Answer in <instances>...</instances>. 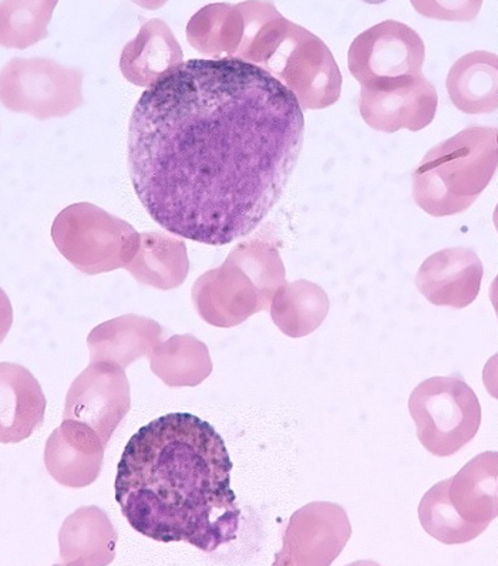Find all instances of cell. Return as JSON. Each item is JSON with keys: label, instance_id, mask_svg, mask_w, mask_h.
Returning a JSON list of instances; mask_svg holds the SVG:
<instances>
[{"label": "cell", "instance_id": "3957f363", "mask_svg": "<svg viewBox=\"0 0 498 566\" xmlns=\"http://www.w3.org/2000/svg\"><path fill=\"white\" fill-rule=\"evenodd\" d=\"M243 34L236 57L281 82L302 111H322L341 97L342 74L325 43L277 11L271 2L238 3Z\"/></svg>", "mask_w": 498, "mask_h": 566}, {"label": "cell", "instance_id": "d4e9b609", "mask_svg": "<svg viewBox=\"0 0 498 566\" xmlns=\"http://www.w3.org/2000/svg\"><path fill=\"white\" fill-rule=\"evenodd\" d=\"M58 2L48 0L0 2V46L23 51L46 39L48 27Z\"/></svg>", "mask_w": 498, "mask_h": 566}, {"label": "cell", "instance_id": "5bb4252c", "mask_svg": "<svg viewBox=\"0 0 498 566\" xmlns=\"http://www.w3.org/2000/svg\"><path fill=\"white\" fill-rule=\"evenodd\" d=\"M483 263L466 248H450L428 256L418 268L416 286L432 305L465 310L480 294Z\"/></svg>", "mask_w": 498, "mask_h": 566}, {"label": "cell", "instance_id": "ffe728a7", "mask_svg": "<svg viewBox=\"0 0 498 566\" xmlns=\"http://www.w3.org/2000/svg\"><path fill=\"white\" fill-rule=\"evenodd\" d=\"M124 268L142 285L176 290L188 276L186 242L162 231L142 232L136 255Z\"/></svg>", "mask_w": 498, "mask_h": 566}, {"label": "cell", "instance_id": "52a82bcc", "mask_svg": "<svg viewBox=\"0 0 498 566\" xmlns=\"http://www.w3.org/2000/svg\"><path fill=\"white\" fill-rule=\"evenodd\" d=\"M417 437L428 453L450 457L475 439L481 424V406L461 376L432 377L408 399Z\"/></svg>", "mask_w": 498, "mask_h": 566}, {"label": "cell", "instance_id": "603a6c76", "mask_svg": "<svg viewBox=\"0 0 498 566\" xmlns=\"http://www.w3.org/2000/svg\"><path fill=\"white\" fill-rule=\"evenodd\" d=\"M147 357L153 374L168 387H196L212 374L207 345L189 334L159 342Z\"/></svg>", "mask_w": 498, "mask_h": 566}, {"label": "cell", "instance_id": "2e32d148", "mask_svg": "<svg viewBox=\"0 0 498 566\" xmlns=\"http://www.w3.org/2000/svg\"><path fill=\"white\" fill-rule=\"evenodd\" d=\"M46 397L24 366L0 364V443L18 444L43 424Z\"/></svg>", "mask_w": 498, "mask_h": 566}, {"label": "cell", "instance_id": "cb8c5ba5", "mask_svg": "<svg viewBox=\"0 0 498 566\" xmlns=\"http://www.w3.org/2000/svg\"><path fill=\"white\" fill-rule=\"evenodd\" d=\"M243 34V17L238 4L211 3L187 24V41L196 51L217 59L236 57Z\"/></svg>", "mask_w": 498, "mask_h": 566}, {"label": "cell", "instance_id": "d6986e66", "mask_svg": "<svg viewBox=\"0 0 498 566\" xmlns=\"http://www.w3.org/2000/svg\"><path fill=\"white\" fill-rule=\"evenodd\" d=\"M117 533L98 506H82L68 516L59 534L63 565L106 566L116 556Z\"/></svg>", "mask_w": 498, "mask_h": 566}, {"label": "cell", "instance_id": "5b68a950", "mask_svg": "<svg viewBox=\"0 0 498 566\" xmlns=\"http://www.w3.org/2000/svg\"><path fill=\"white\" fill-rule=\"evenodd\" d=\"M497 489L498 455L487 451L427 491L418 505L423 528L445 545L470 543L497 518Z\"/></svg>", "mask_w": 498, "mask_h": 566}, {"label": "cell", "instance_id": "ba28073f", "mask_svg": "<svg viewBox=\"0 0 498 566\" xmlns=\"http://www.w3.org/2000/svg\"><path fill=\"white\" fill-rule=\"evenodd\" d=\"M80 69L46 57H14L0 71V102L8 111L38 118H62L83 106Z\"/></svg>", "mask_w": 498, "mask_h": 566}, {"label": "cell", "instance_id": "9c48e42d", "mask_svg": "<svg viewBox=\"0 0 498 566\" xmlns=\"http://www.w3.org/2000/svg\"><path fill=\"white\" fill-rule=\"evenodd\" d=\"M425 42L407 24L386 21L359 34L347 53L352 76L367 91L402 87L423 76Z\"/></svg>", "mask_w": 498, "mask_h": 566}, {"label": "cell", "instance_id": "8fae6325", "mask_svg": "<svg viewBox=\"0 0 498 566\" xmlns=\"http://www.w3.org/2000/svg\"><path fill=\"white\" fill-rule=\"evenodd\" d=\"M132 409V391L122 367L92 361L74 379L64 401L63 420L90 427L107 447Z\"/></svg>", "mask_w": 498, "mask_h": 566}, {"label": "cell", "instance_id": "8992f818", "mask_svg": "<svg viewBox=\"0 0 498 566\" xmlns=\"http://www.w3.org/2000/svg\"><path fill=\"white\" fill-rule=\"evenodd\" d=\"M52 240L77 271L93 276L126 266L136 255L139 233L122 218L79 202L60 211Z\"/></svg>", "mask_w": 498, "mask_h": 566}, {"label": "cell", "instance_id": "44dd1931", "mask_svg": "<svg viewBox=\"0 0 498 566\" xmlns=\"http://www.w3.org/2000/svg\"><path fill=\"white\" fill-rule=\"evenodd\" d=\"M447 92L458 111L495 113L498 106V59L490 52H473L458 59L447 76Z\"/></svg>", "mask_w": 498, "mask_h": 566}, {"label": "cell", "instance_id": "9a60e30c", "mask_svg": "<svg viewBox=\"0 0 498 566\" xmlns=\"http://www.w3.org/2000/svg\"><path fill=\"white\" fill-rule=\"evenodd\" d=\"M104 450L106 446L90 427L63 420L46 441L44 465L60 485L84 489L102 473Z\"/></svg>", "mask_w": 498, "mask_h": 566}, {"label": "cell", "instance_id": "30bf717a", "mask_svg": "<svg viewBox=\"0 0 498 566\" xmlns=\"http://www.w3.org/2000/svg\"><path fill=\"white\" fill-rule=\"evenodd\" d=\"M276 292L231 251L221 266L198 277L191 295L204 322L228 329L269 311Z\"/></svg>", "mask_w": 498, "mask_h": 566}, {"label": "cell", "instance_id": "6da1fadb", "mask_svg": "<svg viewBox=\"0 0 498 566\" xmlns=\"http://www.w3.org/2000/svg\"><path fill=\"white\" fill-rule=\"evenodd\" d=\"M303 136L297 97L271 74L238 59H191L134 107L129 178L164 230L228 245L281 200Z\"/></svg>", "mask_w": 498, "mask_h": 566}, {"label": "cell", "instance_id": "e0dca14e", "mask_svg": "<svg viewBox=\"0 0 498 566\" xmlns=\"http://www.w3.org/2000/svg\"><path fill=\"white\" fill-rule=\"evenodd\" d=\"M183 61V49L172 29L162 19H152L124 46L118 64L127 82L149 88L176 71Z\"/></svg>", "mask_w": 498, "mask_h": 566}, {"label": "cell", "instance_id": "4fadbf2b", "mask_svg": "<svg viewBox=\"0 0 498 566\" xmlns=\"http://www.w3.org/2000/svg\"><path fill=\"white\" fill-rule=\"evenodd\" d=\"M438 96L425 76L385 91L362 88L359 112L373 130L393 134L402 128L421 132L435 120Z\"/></svg>", "mask_w": 498, "mask_h": 566}, {"label": "cell", "instance_id": "7c38bea8", "mask_svg": "<svg viewBox=\"0 0 498 566\" xmlns=\"http://www.w3.org/2000/svg\"><path fill=\"white\" fill-rule=\"evenodd\" d=\"M352 536L343 506L315 501L291 516L276 566H329L335 563Z\"/></svg>", "mask_w": 498, "mask_h": 566}, {"label": "cell", "instance_id": "7402d4cb", "mask_svg": "<svg viewBox=\"0 0 498 566\" xmlns=\"http://www.w3.org/2000/svg\"><path fill=\"white\" fill-rule=\"evenodd\" d=\"M329 297L317 283L286 282L272 297L271 317L283 335L299 339L313 334L329 314Z\"/></svg>", "mask_w": 498, "mask_h": 566}, {"label": "cell", "instance_id": "484cf974", "mask_svg": "<svg viewBox=\"0 0 498 566\" xmlns=\"http://www.w3.org/2000/svg\"><path fill=\"white\" fill-rule=\"evenodd\" d=\"M13 325V307L7 292L0 287V345L7 339V336Z\"/></svg>", "mask_w": 498, "mask_h": 566}, {"label": "cell", "instance_id": "7a4b0ae2", "mask_svg": "<svg viewBox=\"0 0 498 566\" xmlns=\"http://www.w3.org/2000/svg\"><path fill=\"white\" fill-rule=\"evenodd\" d=\"M226 441L206 420L169 413L128 440L116 501L138 534L214 553L237 539L241 510Z\"/></svg>", "mask_w": 498, "mask_h": 566}, {"label": "cell", "instance_id": "277c9868", "mask_svg": "<svg viewBox=\"0 0 498 566\" xmlns=\"http://www.w3.org/2000/svg\"><path fill=\"white\" fill-rule=\"evenodd\" d=\"M497 128L473 126L432 148L413 172V198L428 216L465 212L497 170Z\"/></svg>", "mask_w": 498, "mask_h": 566}, {"label": "cell", "instance_id": "ac0fdd59", "mask_svg": "<svg viewBox=\"0 0 498 566\" xmlns=\"http://www.w3.org/2000/svg\"><path fill=\"white\" fill-rule=\"evenodd\" d=\"M162 325L149 317L124 315L94 327L87 337L90 359L126 370L163 340Z\"/></svg>", "mask_w": 498, "mask_h": 566}]
</instances>
